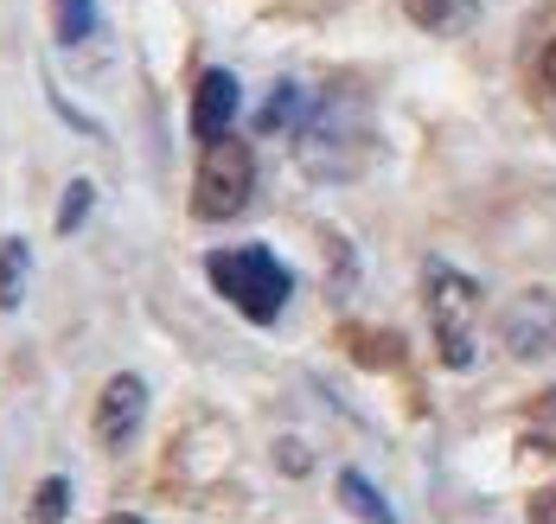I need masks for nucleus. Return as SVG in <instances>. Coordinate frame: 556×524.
<instances>
[{
  "label": "nucleus",
  "instance_id": "1",
  "mask_svg": "<svg viewBox=\"0 0 556 524\" xmlns=\"http://www.w3.org/2000/svg\"><path fill=\"white\" fill-rule=\"evenodd\" d=\"M205 276H212V289H218L243 320H256V327H269L281 307H288V294H294V276L281 269L276 250H263V243L212 250V256H205Z\"/></svg>",
  "mask_w": 556,
  "mask_h": 524
},
{
  "label": "nucleus",
  "instance_id": "5",
  "mask_svg": "<svg viewBox=\"0 0 556 524\" xmlns=\"http://www.w3.org/2000/svg\"><path fill=\"white\" fill-rule=\"evenodd\" d=\"M141 416H148V384L135 371H115L110 384H103V397H97V442L103 448H128L135 429H141Z\"/></svg>",
  "mask_w": 556,
  "mask_h": 524
},
{
  "label": "nucleus",
  "instance_id": "4",
  "mask_svg": "<svg viewBox=\"0 0 556 524\" xmlns=\"http://www.w3.org/2000/svg\"><path fill=\"white\" fill-rule=\"evenodd\" d=\"M500 340H505L511 358H538V352H551L556 346V294H544V289L518 294V301L500 314Z\"/></svg>",
  "mask_w": 556,
  "mask_h": 524
},
{
  "label": "nucleus",
  "instance_id": "2",
  "mask_svg": "<svg viewBox=\"0 0 556 524\" xmlns=\"http://www.w3.org/2000/svg\"><path fill=\"white\" fill-rule=\"evenodd\" d=\"M250 199H256V154H250V141H237V135L205 141L199 179H192V212H199L205 225H224V218H237Z\"/></svg>",
  "mask_w": 556,
  "mask_h": 524
},
{
  "label": "nucleus",
  "instance_id": "3",
  "mask_svg": "<svg viewBox=\"0 0 556 524\" xmlns=\"http://www.w3.org/2000/svg\"><path fill=\"white\" fill-rule=\"evenodd\" d=\"M422 294H429V327H435L442 365L467 371V365H473V327H480V289H473L460 269L429 263V269H422Z\"/></svg>",
  "mask_w": 556,
  "mask_h": 524
},
{
  "label": "nucleus",
  "instance_id": "10",
  "mask_svg": "<svg viewBox=\"0 0 556 524\" xmlns=\"http://www.w3.org/2000/svg\"><path fill=\"white\" fill-rule=\"evenodd\" d=\"M52 33L58 46H84L97 33V0H52Z\"/></svg>",
  "mask_w": 556,
  "mask_h": 524
},
{
  "label": "nucleus",
  "instance_id": "6",
  "mask_svg": "<svg viewBox=\"0 0 556 524\" xmlns=\"http://www.w3.org/2000/svg\"><path fill=\"white\" fill-rule=\"evenodd\" d=\"M237 103H243V84H237L230 71L212 64V71L199 77V90H192V135H199V148H205V141H218V135H230Z\"/></svg>",
  "mask_w": 556,
  "mask_h": 524
},
{
  "label": "nucleus",
  "instance_id": "7",
  "mask_svg": "<svg viewBox=\"0 0 556 524\" xmlns=\"http://www.w3.org/2000/svg\"><path fill=\"white\" fill-rule=\"evenodd\" d=\"M403 13H409V26L454 39V33H467L480 20V0H403Z\"/></svg>",
  "mask_w": 556,
  "mask_h": 524
},
{
  "label": "nucleus",
  "instance_id": "11",
  "mask_svg": "<svg viewBox=\"0 0 556 524\" xmlns=\"http://www.w3.org/2000/svg\"><path fill=\"white\" fill-rule=\"evenodd\" d=\"M263 128H307V97L294 84H281L269 97V110H263Z\"/></svg>",
  "mask_w": 556,
  "mask_h": 524
},
{
  "label": "nucleus",
  "instance_id": "13",
  "mask_svg": "<svg viewBox=\"0 0 556 524\" xmlns=\"http://www.w3.org/2000/svg\"><path fill=\"white\" fill-rule=\"evenodd\" d=\"M64 506H71V486H64V480H46V486H39V499H33V519L58 524V519H64Z\"/></svg>",
  "mask_w": 556,
  "mask_h": 524
},
{
  "label": "nucleus",
  "instance_id": "16",
  "mask_svg": "<svg viewBox=\"0 0 556 524\" xmlns=\"http://www.w3.org/2000/svg\"><path fill=\"white\" fill-rule=\"evenodd\" d=\"M110 524H148V519H135V512H115V519Z\"/></svg>",
  "mask_w": 556,
  "mask_h": 524
},
{
  "label": "nucleus",
  "instance_id": "9",
  "mask_svg": "<svg viewBox=\"0 0 556 524\" xmlns=\"http://www.w3.org/2000/svg\"><path fill=\"white\" fill-rule=\"evenodd\" d=\"M26 276H33V250H26V237H7L0 243V314H13L26 301Z\"/></svg>",
  "mask_w": 556,
  "mask_h": 524
},
{
  "label": "nucleus",
  "instance_id": "15",
  "mask_svg": "<svg viewBox=\"0 0 556 524\" xmlns=\"http://www.w3.org/2000/svg\"><path fill=\"white\" fill-rule=\"evenodd\" d=\"M544 84H551V97H556V46L544 52Z\"/></svg>",
  "mask_w": 556,
  "mask_h": 524
},
{
  "label": "nucleus",
  "instance_id": "8",
  "mask_svg": "<svg viewBox=\"0 0 556 524\" xmlns=\"http://www.w3.org/2000/svg\"><path fill=\"white\" fill-rule=\"evenodd\" d=\"M339 499H345V512H352V519H365V524H396V512L384 506V493H378V486H371L358 467H345V473H339Z\"/></svg>",
  "mask_w": 556,
  "mask_h": 524
},
{
  "label": "nucleus",
  "instance_id": "12",
  "mask_svg": "<svg viewBox=\"0 0 556 524\" xmlns=\"http://www.w3.org/2000/svg\"><path fill=\"white\" fill-rule=\"evenodd\" d=\"M90 205H97V186H90V179H71V186H64V205H58V231L71 237L90 218Z\"/></svg>",
  "mask_w": 556,
  "mask_h": 524
},
{
  "label": "nucleus",
  "instance_id": "14",
  "mask_svg": "<svg viewBox=\"0 0 556 524\" xmlns=\"http://www.w3.org/2000/svg\"><path fill=\"white\" fill-rule=\"evenodd\" d=\"M531 524H556V486H551V493H538V506H531Z\"/></svg>",
  "mask_w": 556,
  "mask_h": 524
}]
</instances>
